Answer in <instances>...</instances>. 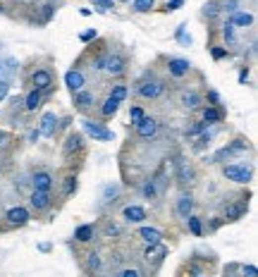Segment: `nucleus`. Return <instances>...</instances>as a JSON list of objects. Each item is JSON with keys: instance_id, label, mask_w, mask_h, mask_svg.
<instances>
[{"instance_id": "1", "label": "nucleus", "mask_w": 258, "mask_h": 277, "mask_svg": "<svg viewBox=\"0 0 258 277\" xmlns=\"http://www.w3.org/2000/svg\"><path fill=\"white\" fill-rule=\"evenodd\" d=\"M82 127H84V132H86L89 137L98 138V141H112V132H110V129H105V127L101 125V122H94V120H84Z\"/></svg>"}, {"instance_id": "2", "label": "nucleus", "mask_w": 258, "mask_h": 277, "mask_svg": "<svg viewBox=\"0 0 258 277\" xmlns=\"http://www.w3.org/2000/svg\"><path fill=\"white\" fill-rule=\"evenodd\" d=\"M222 175L232 182H239V184H246V182L251 180V167L246 165H227L222 167Z\"/></svg>"}, {"instance_id": "3", "label": "nucleus", "mask_w": 258, "mask_h": 277, "mask_svg": "<svg viewBox=\"0 0 258 277\" xmlns=\"http://www.w3.org/2000/svg\"><path fill=\"white\" fill-rule=\"evenodd\" d=\"M139 96L141 98H158L165 91V84L158 82V79H151V82H141L139 84Z\"/></svg>"}, {"instance_id": "4", "label": "nucleus", "mask_w": 258, "mask_h": 277, "mask_svg": "<svg viewBox=\"0 0 258 277\" xmlns=\"http://www.w3.org/2000/svg\"><path fill=\"white\" fill-rule=\"evenodd\" d=\"M155 132H158V122H155L153 117H146V115H144V117L136 122V134L141 138H153Z\"/></svg>"}, {"instance_id": "5", "label": "nucleus", "mask_w": 258, "mask_h": 277, "mask_svg": "<svg viewBox=\"0 0 258 277\" xmlns=\"http://www.w3.org/2000/svg\"><path fill=\"white\" fill-rule=\"evenodd\" d=\"M167 69H170V74L172 77H184V74H189V60H182V57H172L170 62H167Z\"/></svg>"}, {"instance_id": "6", "label": "nucleus", "mask_w": 258, "mask_h": 277, "mask_svg": "<svg viewBox=\"0 0 258 277\" xmlns=\"http://www.w3.org/2000/svg\"><path fill=\"white\" fill-rule=\"evenodd\" d=\"M179 105L187 108V110H196L201 105V96L196 91H182L179 93Z\"/></svg>"}, {"instance_id": "7", "label": "nucleus", "mask_w": 258, "mask_h": 277, "mask_svg": "<svg viewBox=\"0 0 258 277\" xmlns=\"http://www.w3.org/2000/svg\"><path fill=\"white\" fill-rule=\"evenodd\" d=\"M31 79H34V86H36L39 91L51 89V84H53V77H51V72H48V69H36Z\"/></svg>"}, {"instance_id": "8", "label": "nucleus", "mask_w": 258, "mask_h": 277, "mask_svg": "<svg viewBox=\"0 0 258 277\" xmlns=\"http://www.w3.org/2000/svg\"><path fill=\"white\" fill-rule=\"evenodd\" d=\"M31 184H34V189H39V191H51V189H53V177H51L48 172H36L34 180H31Z\"/></svg>"}, {"instance_id": "9", "label": "nucleus", "mask_w": 258, "mask_h": 277, "mask_svg": "<svg viewBox=\"0 0 258 277\" xmlns=\"http://www.w3.org/2000/svg\"><path fill=\"white\" fill-rule=\"evenodd\" d=\"M55 125H57V117H55V112H46L41 117V137H53L55 134Z\"/></svg>"}, {"instance_id": "10", "label": "nucleus", "mask_w": 258, "mask_h": 277, "mask_svg": "<svg viewBox=\"0 0 258 277\" xmlns=\"http://www.w3.org/2000/svg\"><path fill=\"white\" fill-rule=\"evenodd\" d=\"M31 206L36 208V210H46V208L51 206V194L34 189V194H31Z\"/></svg>"}, {"instance_id": "11", "label": "nucleus", "mask_w": 258, "mask_h": 277, "mask_svg": "<svg viewBox=\"0 0 258 277\" xmlns=\"http://www.w3.org/2000/svg\"><path fill=\"white\" fill-rule=\"evenodd\" d=\"M110 74H122L124 72V60L120 55H105V67Z\"/></svg>"}, {"instance_id": "12", "label": "nucleus", "mask_w": 258, "mask_h": 277, "mask_svg": "<svg viewBox=\"0 0 258 277\" xmlns=\"http://www.w3.org/2000/svg\"><path fill=\"white\" fill-rule=\"evenodd\" d=\"M65 84H67L72 91H79L84 86V74L82 72H77V69H69L67 74H65Z\"/></svg>"}, {"instance_id": "13", "label": "nucleus", "mask_w": 258, "mask_h": 277, "mask_svg": "<svg viewBox=\"0 0 258 277\" xmlns=\"http://www.w3.org/2000/svg\"><path fill=\"white\" fill-rule=\"evenodd\" d=\"M177 180L182 182V184H191V180H194V170H191L189 163H184V160L177 163Z\"/></svg>"}, {"instance_id": "14", "label": "nucleus", "mask_w": 258, "mask_h": 277, "mask_svg": "<svg viewBox=\"0 0 258 277\" xmlns=\"http://www.w3.org/2000/svg\"><path fill=\"white\" fill-rule=\"evenodd\" d=\"M7 220L12 222V225H24V222L29 220V213H27V208H22V206L10 208V210H7Z\"/></svg>"}, {"instance_id": "15", "label": "nucleus", "mask_w": 258, "mask_h": 277, "mask_svg": "<svg viewBox=\"0 0 258 277\" xmlns=\"http://www.w3.org/2000/svg\"><path fill=\"white\" fill-rule=\"evenodd\" d=\"M191 210H194V198H191V196H179V201H177V213H179V218H189Z\"/></svg>"}, {"instance_id": "16", "label": "nucleus", "mask_w": 258, "mask_h": 277, "mask_svg": "<svg viewBox=\"0 0 258 277\" xmlns=\"http://www.w3.org/2000/svg\"><path fill=\"white\" fill-rule=\"evenodd\" d=\"M74 105L79 108V110H86V108H91L94 105V93H89V91H77V96H74Z\"/></svg>"}, {"instance_id": "17", "label": "nucleus", "mask_w": 258, "mask_h": 277, "mask_svg": "<svg viewBox=\"0 0 258 277\" xmlns=\"http://www.w3.org/2000/svg\"><path fill=\"white\" fill-rule=\"evenodd\" d=\"M124 218L129 222H141V220H146V210L141 206H127L124 208Z\"/></svg>"}, {"instance_id": "18", "label": "nucleus", "mask_w": 258, "mask_h": 277, "mask_svg": "<svg viewBox=\"0 0 258 277\" xmlns=\"http://www.w3.org/2000/svg\"><path fill=\"white\" fill-rule=\"evenodd\" d=\"M139 236L144 241H149V244H160V239H163V234L158 230H153V227H141L139 230Z\"/></svg>"}, {"instance_id": "19", "label": "nucleus", "mask_w": 258, "mask_h": 277, "mask_svg": "<svg viewBox=\"0 0 258 277\" xmlns=\"http://www.w3.org/2000/svg\"><path fill=\"white\" fill-rule=\"evenodd\" d=\"M82 146H84V138L82 134H69L67 141H65V153H74V151H82Z\"/></svg>"}, {"instance_id": "20", "label": "nucleus", "mask_w": 258, "mask_h": 277, "mask_svg": "<svg viewBox=\"0 0 258 277\" xmlns=\"http://www.w3.org/2000/svg\"><path fill=\"white\" fill-rule=\"evenodd\" d=\"M251 22H254V17L249 12H232V19H230L232 27H249Z\"/></svg>"}, {"instance_id": "21", "label": "nucleus", "mask_w": 258, "mask_h": 277, "mask_svg": "<svg viewBox=\"0 0 258 277\" xmlns=\"http://www.w3.org/2000/svg\"><path fill=\"white\" fill-rule=\"evenodd\" d=\"M74 239H77V241H91V239H94V227H91V225H82V227L74 232Z\"/></svg>"}, {"instance_id": "22", "label": "nucleus", "mask_w": 258, "mask_h": 277, "mask_svg": "<svg viewBox=\"0 0 258 277\" xmlns=\"http://www.w3.org/2000/svg\"><path fill=\"white\" fill-rule=\"evenodd\" d=\"M39 103H41V91H39V89H34V91L27 96V100H24V108H27V110H36V108H39Z\"/></svg>"}, {"instance_id": "23", "label": "nucleus", "mask_w": 258, "mask_h": 277, "mask_svg": "<svg viewBox=\"0 0 258 277\" xmlns=\"http://www.w3.org/2000/svg\"><path fill=\"white\" fill-rule=\"evenodd\" d=\"M117 105H120V100H115V98H110V96H108V100L103 103L101 112H103L105 117H110V115H115V112H117Z\"/></svg>"}, {"instance_id": "24", "label": "nucleus", "mask_w": 258, "mask_h": 277, "mask_svg": "<svg viewBox=\"0 0 258 277\" xmlns=\"http://www.w3.org/2000/svg\"><path fill=\"white\" fill-rule=\"evenodd\" d=\"M222 115H220V110H215V108H206L204 110V122L206 125H213V122H217Z\"/></svg>"}, {"instance_id": "25", "label": "nucleus", "mask_w": 258, "mask_h": 277, "mask_svg": "<svg viewBox=\"0 0 258 277\" xmlns=\"http://www.w3.org/2000/svg\"><path fill=\"white\" fill-rule=\"evenodd\" d=\"M98 268H101V256H98V253H89V256H86V270L94 273Z\"/></svg>"}, {"instance_id": "26", "label": "nucleus", "mask_w": 258, "mask_h": 277, "mask_svg": "<svg viewBox=\"0 0 258 277\" xmlns=\"http://www.w3.org/2000/svg\"><path fill=\"white\" fill-rule=\"evenodd\" d=\"M155 5V0H134V10L136 12H151Z\"/></svg>"}, {"instance_id": "27", "label": "nucleus", "mask_w": 258, "mask_h": 277, "mask_svg": "<svg viewBox=\"0 0 258 277\" xmlns=\"http://www.w3.org/2000/svg\"><path fill=\"white\" fill-rule=\"evenodd\" d=\"M187 220H189V230H191V234H201V232H204V230H201V220H199V218H194V215H189V218H187Z\"/></svg>"}, {"instance_id": "28", "label": "nucleus", "mask_w": 258, "mask_h": 277, "mask_svg": "<svg viewBox=\"0 0 258 277\" xmlns=\"http://www.w3.org/2000/svg\"><path fill=\"white\" fill-rule=\"evenodd\" d=\"M53 12H55V7H53V5H43V7H41V17H39V22H43V24H46V22H51V17H53Z\"/></svg>"}, {"instance_id": "29", "label": "nucleus", "mask_w": 258, "mask_h": 277, "mask_svg": "<svg viewBox=\"0 0 258 277\" xmlns=\"http://www.w3.org/2000/svg\"><path fill=\"white\" fill-rule=\"evenodd\" d=\"M110 98H115V100H124V98H127V86H112Z\"/></svg>"}, {"instance_id": "30", "label": "nucleus", "mask_w": 258, "mask_h": 277, "mask_svg": "<svg viewBox=\"0 0 258 277\" xmlns=\"http://www.w3.org/2000/svg\"><path fill=\"white\" fill-rule=\"evenodd\" d=\"M217 12H220V10H217V2H206L204 5V14L208 17V19L217 17Z\"/></svg>"}, {"instance_id": "31", "label": "nucleus", "mask_w": 258, "mask_h": 277, "mask_svg": "<svg viewBox=\"0 0 258 277\" xmlns=\"http://www.w3.org/2000/svg\"><path fill=\"white\" fill-rule=\"evenodd\" d=\"M222 36H225L227 43H234V27H232V24H225V27H222Z\"/></svg>"}, {"instance_id": "32", "label": "nucleus", "mask_w": 258, "mask_h": 277, "mask_svg": "<svg viewBox=\"0 0 258 277\" xmlns=\"http://www.w3.org/2000/svg\"><path fill=\"white\" fill-rule=\"evenodd\" d=\"M204 129H206V122H196L191 129H187V137H196V134H201Z\"/></svg>"}, {"instance_id": "33", "label": "nucleus", "mask_w": 258, "mask_h": 277, "mask_svg": "<svg viewBox=\"0 0 258 277\" xmlns=\"http://www.w3.org/2000/svg\"><path fill=\"white\" fill-rule=\"evenodd\" d=\"M117 194H120V186H117V184H110V186H105V201L115 198Z\"/></svg>"}, {"instance_id": "34", "label": "nucleus", "mask_w": 258, "mask_h": 277, "mask_svg": "<svg viewBox=\"0 0 258 277\" xmlns=\"http://www.w3.org/2000/svg\"><path fill=\"white\" fill-rule=\"evenodd\" d=\"M144 194L149 196V198H155V196H158V189H155V182H149V184L144 186Z\"/></svg>"}, {"instance_id": "35", "label": "nucleus", "mask_w": 258, "mask_h": 277, "mask_svg": "<svg viewBox=\"0 0 258 277\" xmlns=\"http://www.w3.org/2000/svg\"><path fill=\"white\" fill-rule=\"evenodd\" d=\"M91 5L101 7V10H112V0H91Z\"/></svg>"}, {"instance_id": "36", "label": "nucleus", "mask_w": 258, "mask_h": 277, "mask_svg": "<svg viewBox=\"0 0 258 277\" xmlns=\"http://www.w3.org/2000/svg\"><path fill=\"white\" fill-rule=\"evenodd\" d=\"M74 189H77V180H74V177L69 175L67 180H65V194H72Z\"/></svg>"}, {"instance_id": "37", "label": "nucleus", "mask_w": 258, "mask_h": 277, "mask_svg": "<svg viewBox=\"0 0 258 277\" xmlns=\"http://www.w3.org/2000/svg\"><path fill=\"white\" fill-rule=\"evenodd\" d=\"M129 117H132V122L136 125V122L144 117V110H141V108H132V110H129Z\"/></svg>"}, {"instance_id": "38", "label": "nucleus", "mask_w": 258, "mask_h": 277, "mask_svg": "<svg viewBox=\"0 0 258 277\" xmlns=\"http://www.w3.org/2000/svg\"><path fill=\"white\" fill-rule=\"evenodd\" d=\"M182 2H184V0H167V7H165V10L172 12V10H177V7H182Z\"/></svg>"}, {"instance_id": "39", "label": "nucleus", "mask_w": 258, "mask_h": 277, "mask_svg": "<svg viewBox=\"0 0 258 277\" xmlns=\"http://www.w3.org/2000/svg\"><path fill=\"white\" fill-rule=\"evenodd\" d=\"M225 55H227V50H225V48H220V46L213 48V57H215V60H222Z\"/></svg>"}, {"instance_id": "40", "label": "nucleus", "mask_w": 258, "mask_h": 277, "mask_svg": "<svg viewBox=\"0 0 258 277\" xmlns=\"http://www.w3.org/2000/svg\"><path fill=\"white\" fill-rule=\"evenodd\" d=\"M79 39H82V41H91V39H96V29H89V31H84Z\"/></svg>"}, {"instance_id": "41", "label": "nucleus", "mask_w": 258, "mask_h": 277, "mask_svg": "<svg viewBox=\"0 0 258 277\" xmlns=\"http://www.w3.org/2000/svg\"><path fill=\"white\" fill-rule=\"evenodd\" d=\"M120 275H122V277H139V270H134V268H127V270H120Z\"/></svg>"}, {"instance_id": "42", "label": "nucleus", "mask_w": 258, "mask_h": 277, "mask_svg": "<svg viewBox=\"0 0 258 277\" xmlns=\"http://www.w3.org/2000/svg\"><path fill=\"white\" fill-rule=\"evenodd\" d=\"M105 234H108V236L120 234V227H117V225H108V227H105Z\"/></svg>"}, {"instance_id": "43", "label": "nucleus", "mask_w": 258, "mask_h": 277, "mask_svg": "<svg viewBox=\"0 0 258 277\" xmlns=\"http://www.w3.org/2000/svg\"><path fill=\"white\" fill-rule=\"evenodd\" d=\"M7 91H10V84H7V82H0V100L7 96Z\"/></svg>"}, {"instance_id": "44", "label": "nucleus", "mask_w": 258, "mask_h": 277, "mask_svg": "<svg viewBox=\"0 0 258 277\" xmlns=\"http://www.w3.org/2000/svg\"><path fill=\"white\" fill-rule=\"evenodd\" d=\"M242 270H244V275H251V277H256V275H258V270L254 268V265H244Z\"/></svg>"}, {"instance_id": "45", "label": "nucleus", "mask_w": 258, "mask_h": 277, "mask_svg": "<svg viewBox=\"0 0 258 277\" xmlns=\"http://www.w3.org/2000/svg\"><path fill=\"white\" fill-rule=\"evenodd\" d=\"M210 134H206V137H201V141H199V143H196V146H199V148H204V146H208V143H210Z\"/></svg>"}, {"instance_id": "46", "label": "nucleus", "mask_w": 258, "mask_h": 277, "mask_svg": "<svg viewBox=\"0 0 258 277\" xmlns=\"http://www.w3.org/2000/svg\"><path fill=\"white\" fill-rule=\"evenodd\" d=\"M237 5H239L237 0H227V2H225V10H227V12H234V7H237Z\"/></svg>"}, {"instance_id": "47", "label": "nucleus", "mask_w": 258, "mask_h": 277, "mask_svg": "<svg viewBox=\"0 0 258 277\" xmlns=\"http://www.w3.org/2000/svg\"><path fill=\"white\" fill-rule=\"evenodd\" d=\"M7 141H10V137H7V134H5V132H0V146H5V143H7Z\"/></svg>"}, {"instance_id": "48", "label": "nucleus", "mask_w": 258, "mask_h": 277, "mask_svg": "<svg viewBox=\"0 0 258 277\" xmlns=\"http://www.w3.org/2000/svg\"><path fill=\"white\" fill-rule=\"evenodd\" d=\"M41 137V132H39V129H36V132H31V134H29V138H31V141H36V138Z\"/></svg>"}, {"instance_id": "49", "label": "nucleus", "mask_w": 258, "mask_h": 277, "mask_svg": "<svg viewBox=\"0 0 258 277\" xmlns=\"http://www.w3.org/2000/svg\"><path fill=\"white\" fill-rule=\"evenodd\" d=\"M120 2H132V0H120Z\"/></svg>"}, {"instance_id": "50", "label": "nucleus", "mask_w": 258, "mask_h": 277, "mask_svg": "<svg viewBox=\"0 0 258 277\" xmlns=\"http://www.w3.org/2000/svg\"><path fill=\"white\" fill-rule=\"evenodd\" d=\"M0 12H2V7H0Z\"/></svg>"}, {"instance_id": "51", "label": "nucleus", "mask_w": 258, "mask_h": 277, "mask_svg": "<svg viewBox=\"0 0 258 277\" xmlns=\"http://www.w3.org/2000/svg\"><path fill=\"white\" fill-rule=\"evenodd\" d=\"M0 69H2V65H0Z\"/></svg>"}]
</instances>
